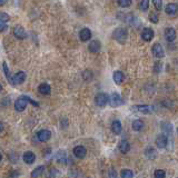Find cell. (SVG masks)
<instances>
[{"instance_id":"obj_1","label":"cell","mask_w":178,"mask_h":178,"mask_svg":"<svg viewBox=\"0 0 178 178\" xmlns=\"http://www.w3.org/2000/svg\"><path fill=\"white\" fill-rule=\"evenodd\" d=\"M28 104H31V105L35 106V107H38V106H39V104L34 101L31 98L27 97V96H20L15 103L16 110H17V111H24V110L26 109V107H27Z\"/></svg>"},{"instance_id":"obj_2","label":"cell","mask_w":178,"mask_h":178,"mask_svg":"<svg viewBox=\"0 0 178 178\" xmlns=\"http://www.w3.org/2000/svg\"><path fill=\"white\" fill-rule=\"evenodd\" d=\"M127 36H128V31L125 28H117V29L114 31V38L117 40L120 44H124L127 39Z\"/></svg>"},{"instance_id":"obj_3","label":"cell","mask_w":178,"mask_h":178,"mask_svg":"<svg viewBox=\"0 0 178 178\" xmlns=\"http://www.w3.org/2000/svg\"><path fill=\"white\" fill-rule=\"evenodd\" d=\"M108 101H109V97H108L105 93H99L96 96V104H97L99 107H105Z\"/></svg>"},{"instance_id":"obj_4","label":"cell","mask_w":178,"mask_h":178,"mask_svg":"<svg viewBox=\"0 0 178 178\" xmlns=\"http://www.w3.org/2000/svg\"><path fill=\"white\" fill-rule=\"evenodd\" d=\"M24 80H26V73H24V71H18V73L12 77L11 85L13 86L20 85V84H22Z\"/></svg>"},{"instance_id":"obj_5","label":"cell","mask_w":178,"mask_h":178,"mask_svg":"<svg viewBox=\"0 0 178 178\" xmlns=\"http://www.w3.org/2000/svg\"><path fill=\"white\" fill-rule=\"evenodd\" d=\"M73 151V155L79 159L85 158L86 155H87V149L84 146H80V145H79V146H76Z\"/></svg>"},{"instance_id":"obj_6","label":"cell","mask_w":178,"mask_h":178,"mask_svg":"<svg viewBox=\"0 0 178 178\" xmlns=\"http://www.w3.org/2000/svg\"><path fill=\"white\" fill-rule=\"evenodd\" d=\"M168 144V138L165 134H160L156 138V145L158 148H165Z\"/></svg>"},{"instance_id":"obj_7","label":"cell","mask_w":178,"mask_h":178,"mask_svg":"<svg viewBox=\"0 0 178 178\" xmlns=\"http://www.w3.org/2000/svg\"><path fill=\"white\" fill-rule=\"evenodd\" d=\"M13 35L16 36V38L18 39H24V38H27V32L26 30L24 29V27L21 26H16L13 28Z\"/></svg>"},{"instance_id":"obj_8","label":"cell","mask_w":178,"mask_h":178,"mask_svg":"<svg viewBox=\"0 0 178 178\" xmlns=\"http://www.w3.org/2000/svg\"><path fill=\"white\" fill-rule=\"evenodd\" d=\"M37 137H38V140H39V142H47V140H49L50 137H51V132L47 129H42L40 130V132H38Z\"/></svg>"},{"instance_id":"obj_9","label":"cell","mask_w":178,"mask_h":178,"mask_svg":"<svg viewBox=\"0 0 178 178\" xmlns=\"http://www.w3.org/2000/svg\"><path fill=\"white\" fill-rule=\"evenodd\" d=\"M121 104H122V100L121 98H120L119 94L112 93L111 97H110V105H111L112 107H118V106H120Z\"/></svg>"},{"instance_id":"obj_10","label":"cell","mask_w":178,"mask_h":178,"mask_svg":"<svg viewBox=\"0 0 178 178\" xmlns=\"http://www.w3.org/2000/svg\"><path fill=\"white\" fill-rule=\"evenodd\" d=\"M165 38L168 42H173L176 39V31L174 28H166L165 29Z\"/></svg>"},{"instance_id":"obj_11","label":"cell","mask_w":178,"mask_h":178,"mask_svg":"<svg viewBox=\"0 0 178 178\" xmlns=\"http://www.w3.org/2000/svg\"><path fill=\"white\" fill-rule=\"evenodd\" d=\"M153 54L155 55V57L157 58H163L165 56V51H164L163 47L159 44H155L154 47H153Z\"/></svg>"},{"instance_id":"obj_12","label":"cell","mask_w":178,"mask_h":178,"mask_svg":"<svg viewBox=\"0 0 178 178\" xmlns=\"http://www.w3.org/2000/svg\"><path fill=\"white\" fill-rule=\"evenodd\" d=\"M142 37L145 41H150L154 38V30L150 29V28H145L142 32Z\"/></svg>"},{"instance_id":"obj_13","label":"cell","mask_w":178,"mask_h":178,"mask_svg":"<svg viewBox=\"0 0 178 178\" xmlns=\"http://www.w3.org/2000/svg\"><path fill=\"white\" fill-rule=\"evenodd\" d=\"M135 109L139 112H143V114H151L153 110H154V108L149 105H138V106H135Z\"/></svg>"},{"instance_id":"obj_14","label":"cell","mask_w":178,"mask_h":178,"mask_svg":"<svg viewBox=\"0 0 178 178\" xmlns=\"http://www.w3.org/2000/svg\"><path fill=\"white\" fill-rule=\"evenodd\" d=\"M79 37H80L81 41H88V40L91 38L90 29H88V28H84V29H81L80 34H79Z\"/></svg>"},{"instance_id":"obj_15","label":"cell","mask_w":178,"mask_h":178,"mask_svg":"<svg viewBox=\"0 0 178 178\" xmlns=\"http://www.w3.org/2000/svg\"><path fill=\"white\" fill-rule=\"evenodd\" d=\"M22 159L26 164H32L36 160V155L32 153V151H26L22 156Z\"/></svg>"},{"instance_id":"obj_16","label":"cell","mask_w":178,"mask_h":178,"mask_svg":"<svg viewBox=\"0 0 178 178\" xmlns=\"http://www.w3.org/2000/svg\"><path fill=\"white\" fill-rule=\"evenodd\" d=\"M38 90H39V93L41 94V95H49V94L51 93V88H50V86H49L48 84L42 83L40 84L39 87H38Z\"/></svg>"},{"instance_id":"obj_17","label":"cell","mask_w":178,"mask_h":178,"mask_svg":"<svg viewBox=\"0 0 178 178\" xmlns=\"http://www.w3.org/2000/svg\"><path fill=\"white\" fill-rule=\"evenodd\" d=\"M88 49H89V51L93 52V54H96L100 50V42L98 40H93L90 41L89 46H88Z\"/></svg>"},{"instance_id":"obj_18","label":"cell","mask_w":178,"mask_h":178,"mask_svg":"<svg viewBox=\"0 0 178 178\" xmlns=\"http://www.w3.org/2000/svg\"><path fill=\"white\" fill-rule=\"evenodd\" d=\"M111 130L114 134L116 135H119L122 130V126H121V122L119 120H114L112 121V125H111Z\"/></svg>"},{"instance_id":"obj_19","label":"cell","mask_w":178,"mask_h":178,"mask_svg":"<svg viewBox=\"0 0 178 178\" xmlns=\"http://www.w3.org/2000/svg\"><path fill=\"white\" fill-rule=\"evenodd\" d=\"M118 149L121 151L122 154H127L130 149V145L127 140H121L119 142V145H118Z\"/></svg>"},{"instance_id":"obj_20","label":"cell","mask_w":178,"mask_h":178,"mask_svg":"<svg viewBox=\"0 0 178 178\" xmlns=\"http://www.w3.org/2000/svg\"><path fill=\"white\" fill-rule=\"evenodd\" d=\"M178 11V6L176 3H168L166 6V13L169 16H174L176 15Z\"/></svg>"},{"instance_id":"obj_21","label":"cell","mask_w":178,"mask_h":178,"mask_svg":"<svg viewBox=\"0 0 178 178\" xmlns=\"http://www.w3.org/2000/svg\"><path fill=\"white\" fill-rule=\"evenodd\" d=\"M124 80V73L121 71H115L114 73V81H115L117 85H120Z\"/></svg>"},{"instance_id":"obj_22","label":"cell","mask_w":178,"mask_h":178,"mask_svg":"<svg viewBox=\"0 0 178 178\" xmlns=\"http://www.w3.org/2000/svg\"><path fill=\"white\" fill-rule=\"evenodd\" d=\"M132 129L135 130V132H140V130L143 129V127H144V122L142 121V120L139 119H136L132 121Z\"/></svg>"},{"instance_id":"obj_23","label":"cell","mask_w":178,"mask_h":178,"mask_svg":"<svg viewBox=\"0 0 178 178\" xmlns=\"http://www.w3.org/2000/svg\"><path fill=\"white\" fill-rule=\"evenodd\" d=\"M44 170H45V166H39V167H37V168L35 169V170L31 173V177H39V176H41V175H42Z\"/></svg>"},{"instance_id":"obj_24","label":"cell","mask_w":178,"mask_h":178,"mask_svg":"<svg viewBox=\"0 0 178 178\" xmlns=\"http://www.w3.org/2000/svg\"><path fill=\"white\" fill-rule=\"evenodd\" d=\"M146 156L148 157V158H151V159L156 158V156H157L156 150H155L153 147H149V148L146 149Z\"/></svg>"},{"instance_id":"obj_25","label":"cell","mask_w":178,"mask_h":178,"mask_svg":"<svg viewBox=\"0 0 178 178\" xmlns=\"http://www.w3.org/2000/svg\"><path fill=\"white\" fill-rule=\"evenodd\" d=\"M3 73H5L6 78H7V80L9 81L10 84H11L12 78H11V77H10V71H9V69H8L7 63H6V62H3Z\"/></svg>"},{"instance_id":"obj_26","label":"cell","mask_w":178,"mask_h":178,"mask_svg":"<svg viewBox=\"0 0 178 178\" xmlns=\"http://www.w3.org/2000/svg\"><path fill=\"white\" fill-rule=\"evenodd\" d=\"M120 176H121L122 178H132V176H134V173H132V170H129V169H124V170H121V173H120Z\"/></svg>"},{"instance_id":"obj_27","label":"cell","mask_w":178,"mask_h":178,"mask_svg":"<svg viewBox=\"0 0 178 178\" xmlns=\"http://www.w3.org/2000/svg\"><path fill=\"white\" fill-rule=\"evenodd\" d=\"M139 7H140V9H142L143 11H147L149 8V0H142Z\"/></svg>"},{"instance_id":"obj_28","label":"cell","mask_w":178,"mask_h":178,"mask_svg":"<svg viewBox=\"0 0 178 178\" xmlns=\"http://www.w3.org/2000/svg\"><path fill=\"white\" fill-rule=\"evenodd\" d=\"M118 3H119L120 7L127 8L132 5V0H118Z\"/></svg>"},{"instance_id":"obj_29","label":"cell","mask_w":178,"mask_h":178,"mask_svg":"<svg viewBox=\"0 0 178 178\" xmlns=\"http://www.w3.org/2000/svg\"><path fill=\"white\" fill-rule=\"evenodd\" d=\"M154 176L156 178H164V177H166V173L164 170H160V169H158V170L155 171Z\"/></svg>"},{"instance_id":"obj_30","label":"cell","mask_w":178,"mask_h":178,"mask_svg":"<svg viewBox=\"0 0 178 178\" xmlns=\"http://www.w3.org/2000/svg\"><path fill=\"white\" fill-rule=\"evenodd\" d=\"M154 3V6L157 10H160L161 7H163V0H153Z\"/></svg>"},{"instance_id":"obj_31","label":"cell","mask_w":178,"mask_h":178,"mask_svg":"<svg viewBox=\"0 0 178 178\" xmlns=\"http://www.w3.org/2000/svg\"><path fill=\"white\" fill-rule=\"evenodd\" d=\"M9 15H7L6 12H3L1 15H0V21L1 22H7V21H9Z\"/></svg>"},{"instance_id":"obj_32","label":"cell","mask_w":178,"mask_h":178,"mask_svg":"<svg viewBox=\"0 0 178 178\" xmlns=\"http://www.w3.org/2000/svg\"><path fill=\"white\" fill-rule=\"evenodd\" d=\"M149 20H150L151 22H154V24H157V22H158V16H157L156 13H150V15H149Z\"/></svg>"},{"instance_id":"obj_33","label":"cell","mask_w":178,"mask_h":178,"mask_svg":"<svg viewBox=\"0 0 178 178\" xmlns=\"http://www.w3.org/2000/svg\"><path fill=\"white\" fill-rule=\"evenodd\" d=\"M109 176H110V177H117V173H116L114 168L109 169Z\"/></svg>"},{"instance_id":"obj_34","label":"cell","mask_w":178,"mask_h":178,"mask_svg":"<svg viewBox=\"0 0 178 178\" xmlns=\"http://www.w3.org/2000/svg\"><path fill=\"white\" fill-rule=\"evenodd\" d=\"M6 1H7V0H0V6H3V5H5Z\"/></svg>"},{"instance_id":"obj_35","label":"cell","mask_w":178,"mask_h":178,"mask_svg":"<svg viewBox=\"0 0 178 178\" xmlns=\"http://www.w3.org/2000/svg\"><path fill=\"white\" fill-rule=\"evenodd\" d=\"M11 176H19V173H12Z\"/></svg>"},{"instance_id":"obj_36","label":"cell","mask_w":178,"mask_h":178,"mask_svg":"<svg viewBox=\"0 0 178 178\" xmlns=\"http://www.w3.org/2000/svg\"><path fill=\"white\" fill-rule=\"evenodd\" d=\"M177 132H178V130H177Z\"/></svg>"}]
</instances>
